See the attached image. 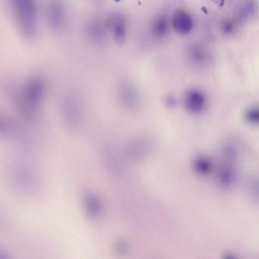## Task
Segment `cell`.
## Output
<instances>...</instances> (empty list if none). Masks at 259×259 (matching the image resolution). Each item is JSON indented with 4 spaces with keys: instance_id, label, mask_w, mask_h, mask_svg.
Listing matches in <instances>:
<instances>
[{
    "instance_id": "cell-1",
    "label": "cell",
    "mask_w": 259,
    "mask_h": 259,
    "mask_svg": "<svg viewBox=\"0 0 259 259\" xmlns=\"http://www.w3.org/2000/svg\"><path fill=\"white\" fill-rule=\"evenodd\" d=\"M64 120L70 128L77 130L84 120V114L81 105L74 100H68L64 108Z\"/></svg>"
},
{
    "instance_id": "cell-2",
    "label": "cell",
    "mask_w": 259,
    "mask_h": 259,
    "mask_svg": "<svg viewBox=\"0 0 259 259\" xmlns=\"http://www.w3.org/2000/svg\"><path fill=\"white\" fill-rule=\"evenodd\" d=\"M184 104L188 112H192V114H199L204 110V106H206V96L200 90H190L186 94Z\"/></svg>"
},
{
    "instance_id": "cell-3",
    "label": "cell",
    "mask_w": 259,
    "mask_h": 259,
    "mask_svg": "<svg viewBox=\"0 0 259 259\" xmlns=\"http://www.w3.org/2000/svg\"><path fill=\"white\" fill-rule=\"evenodd\" d=\"M192 26V19L186 12L177 10L172 14V28L178 34L185 35L190 33Z\"/></svg>"
},
{
    "instance_id": "cell-4",
    "label": "cell",
    "mask_w": 259,
    "mask_h": 259,
    "mask_svg": "<svg viewBox=\"0 0 259 259\" xmlns=\"http://www.w3.org/2000/svg\"><path fill=\"white\" fill-rule=\"evenodd\" d=\"M86 214L92 220L98 219L102 213V203L93 193H87L84 198Z\"/></svg>"
},
{
    "instance_id": "cell-5",
    "label": "cell",
    "mask_w": 259,
    "mask_h": 259,
    "mask_svg": "<svg viewBox=\"0 0 259 259\" xmlns=\"http://www.w3.org/2000/svg\"><path fill=\"white\" fill-rule=\"evenodd\" d=\"M149 146L144 139H136L130 146V154L136 159H142L148 153Z\"/></svg>"
},
{
    "instance_id": "cell-6",
    "label": "cell",
    "mask_w": 259,
    "mask_h": 259,
    "mask_svg": "<svg viewBox=\"0 0 259 259\" xmlns=\"http://www.w3.org/2000/svg\"><path fill=\"white\" fill-rule=\"evenodd\" d=\"M110 24L112 28L114 36L118 42H122L126 36L125 22L121 17H116L111 19Z\"/></svg>"
},
{
    "instance_id": "cell-7",
    "label": "cell",
    "mask_w": 259,
    "mask_h": 259,
    "mask_svg": "<svg viewBox=\"0 0 259 259\" xmlns=\"http://www.w3.org/2000/svg\"><path fill=\"white\" fill-rule=\"evenodd\" d=\"M194 168L198 174L208 175L213 169V163L208 158L198 156L194 162Z\"/></svg>"
},
{
    "instance_id": "cell-8",
    "label": "cell",
    "mask_w": 259,
    "mask_h": 259,
    "mask_svg": "<svg viewBox=\"0 0 259 259\" xmlns=\"http://www.w3.org/2000/svg\"><path fill=\"white\" fill-rule=\"evenodd\" d=\"M235 178V171L230 166H226L222 168L218 174V181L222 186L228 187L232 185Z\"/></svg>"
},
{
    "instance_id": "cell-9",
    "label": "cell",
    "mask_w": 259,
    "mask_h": 259,
    "mask_svg": "<svg viewBox=\"0 0 259 259\" xmlns=\"http://www.w3.org/2000/svg\"><path fill=\"white\" fill-rule=\"evenodd\" d=\"M246 120L252 125H259V108H252L245 114Z\"/></svg>"
},
{
    "instance_id": "cell-10",
    "label": "cell",
    "mask_w": 259,
    "mask_h": 259,
    "mask_svg": "<svg viewBox=\"0 0 259 259\" xmlns=\"http://www.w3.org/2000/svg\"><path fill=\"white\" fill-rule=\"evenodd\" d=\"M154 33L158 36L164 35L168 30V24H166V20L164 18H159L156 20L154 26Z\"/></svg>"
},
{
    "instance_id": "cell-11",
    "label": "cell",
    "mask_w": 259,
    "mask_h": 259,
    "mask_svg": "<svg viewBox=\"0 0 259 259\" xmlns=\"http://www.w3.org/2000/svg\"><path fill=\"white\" fill-rule=\"evenodd\" d=\"M116 248L117 252L125 253L128 251V245L124 241L120 240L117 242L116 245Z\"/></svg>"
},
{
    "instance_id": "cell-12",
    "label": "cell",
    "mask_w": 259,
    "mask_h": 259,
    "mask_svg": "<svg viewBox=\"0 0 259 259\" xmlns=\"http://www.w3.org/2000/svg\"><path fill=\"white\" fill-rule=\"evenodd\" d=\"M212 2L219 8H222L224 6L225 0H212Z\"/></svg>"
},
{
    "instance_id": "cell-13",
    "label": "cell",
    "mask_w": 259,
    "mask_h": 259,
    "mask_svg": "<svg viewBox=\"0 0 259 259\" xmlns=\"http://www.w3.org/2000/svg\"><path fill=\"white\" fill-rule=\"evenodd\" d=\"M114 1H115V2H120V0H114Z\"/></svg>"
}]
</instances>
